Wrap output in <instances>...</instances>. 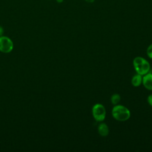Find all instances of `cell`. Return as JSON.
Returning a JSON list of instances; mask_svg holds the SVG:
<instances>
[{"label":"cell","mask_w":152,"mask_h":152,"mask_svg":"<svg viewBox=\"0 0 152 152\" xmlns=\"http://www.w3.org/2000/svg\"><path fill=\"white\" fill-rule=\"evenodd\" d=\"M133 66L137 74L144 75L149 72L150 65L144 58L141 56L135 57L133 60Z\"/></svg>","instance_id":"cell-1"},{"label":"cell","mask_w":152,"mask_h":152,"mask_svg":"<svg viewBox=\"0 0 152 152\" xmlns=\"http://www.w3.org/2000/svg\"><path fill=\"white\" fill-rule=\"evenodd\" d=\"M113 117L119 121H127L131 116L129 110L122 105H115L112 110Z\"/></svg>","instance_id":"cell-2"},{"label":"cell","mask_w":152,"mask_h":152,"mask_svg":"<svg viewBox=\"0 0 152 152\" xmlns=\"http://www.w3.org/2000/svg\"><path fill=\"white\" fill-rule=\"evenodd\" d=\"M106 109L104 106L100 103L95 104L92 107V115L94 119L97 122H102L106 118Z\"/></svg>","instance_id":"cell-3"},{"label":"cell","mask_w":152,"mask_h":152,"mask_svg":"<svg viewBox=\"0 0 152 152\" xmlns=\"http://www.w3.org/2000/svg\"><path fill=\"white\" fill-rule=\"evenodd\" d=\"M14 48V43L11 39L4 36H0V52L4 53L11 52Z\"/></svg>","instance_id":"cell-4"},{"label":"cell","mask_w":152,"mask_h":152,"mask_svg":"<svg viewBox=\"0 0 152 152\" xmlns=\"http://www.w3.org/2000/svg\"><path fill=\"white\" fill-rule=\"evenodd\" d=\"M142 83L146 89L152 90V74L148 72L144 75Z\"/></svg>","instance_id":"cell-5"},{"label":"cell","mask_w":152,"mask_h":152,"mask_svg":"<svg viewBox=\"0 0 152 152\" xmlns=\"http://www.w3.org/2000/svg\"><path fill=\"white\" fill-rule=\"evenodd\" d=\"M98 132L102 137H106L109 134V129L108 126L105 123H100L98 126Z\"/></svg>","instance_id":"cell-6"},{"label":"cell","mask_w":152,"mask_h":152,"mask_svg":"<svg viewBox=\"0 0 152 152\" xmlns=\"http://www.w3.org/2000/svg\"><path fill=\"white\" fill-rule=\"evenodd\" d=\"M142 75L137 74L136 75H134L131 80V83L133 86L134 87H139L141 84L142 81Z\"/></svg>","instance_id":"cell-7"},{"label":"cell","mask_w":152,"mask_h":152,"mask_svg":"<svg viewBox=\"0 0 152 152\" xmlns=\"http://www.w3.org/2000/svg\"><path fill=\"white\" fill-rule=\"evenodd\" d=\"M121 100V96L119 94H117V93H115V94H113L112 96H111V98H110V101H111V103L113 104V105H116L118 104L119 102Z\"/></svg>","instance_id":"cell-8"},{"label":"cell","mask_w":152,"mask_h":152,"mask_svg":"<svg viewBox=\"0 0 152 152\" xmlns=\"http://www.w3.org/2000/svg\"><path fill=\"white\" fill-rule=\"evenodd\" d=\"M147 55L150 58L152 59V43L150 45H149L148 47L147 48Z\"/></svg>","instance_id":"cell-9"},{"label":"cell","mask_w":152,"mask_h":152,"mask_svg":"<svg viewBox=\"0 0 152 152\" xmlns=\"http://www.w3.org/2000/svg\"><path fill=\"white\" fill-rule=\"evenodd\" d=\"M147 102L148 104L152 107V94H150L147 97Z\"/></svg>","instance_id":"cell-10"},{"label":"cell","mask_w":152,"mask_h":152,"mask_svg":"<svg viewBox=\"0 0 152 152\" xmlns=\"http://www.w3.org/2000/svg\"><path fill=\"white\" fill-rule=\"evenodd\" d=\"M3 33H4V29L1 26H0V36H2Z\"/></svg>","instance_id":"cell-11"},{"label":"cell","mask_w":152,"mask_h":152,"mask_svg":"<svg viewBox=\"0 0 152 152\" xmlns=\"http://www.w3.org/2000/svg\"><path fill=\"white\" fill-rule=\"evenodd\" d=\"M86 2H90V3H93L94 1V0H85Z\"/></svg>","instance_id":"cell-12"},{"label":"cell","mask_w":152,"mask_h":152,"mask_svg":"<svg viewBox=\"0 0 152 152\" xmlns=\"http://www.w3.org/2000/svg\"><path fill=\"white\" fill-rule=\"evenodd\" d=\"M56 1L58 3H62L64 1V0H56Z\"/></svg>","instance_id":"cell-13"}]
</instances>
